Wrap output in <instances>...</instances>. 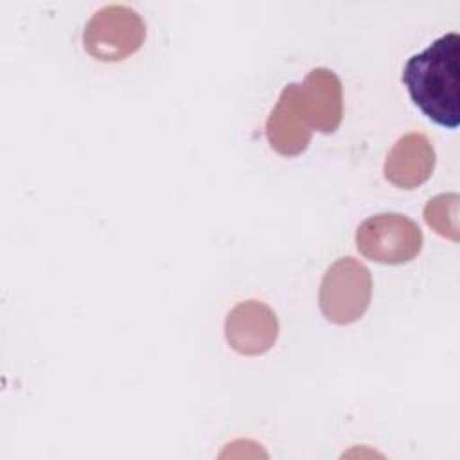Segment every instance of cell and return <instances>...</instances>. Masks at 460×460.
<instances>
[{"label":"cell","mask_w":460,"mask_h":460,"mask_svg":"<svg viewBox=\"0 0 460 460\" xmlns=\"http://www.w3.org/2000/svg\"><path fill=\"white\" fill-rule=\"evenodd\" d=\"M422 232L408 216L385 212L367 217L356 230L359 253L381 264H406L422 250Z\"/></svg>","instance_id":"4"},{"label":"cell","mask_w":460,"mask_h":460,"mask_svg":"<svg viewBox=\"0 0 460 460\" xmlns=\"http://www.w3.org/2000/svg\"><path fill=\"white\" fill-rule=\"evenodd\" d=\"M146 38L142 16L129 5L111 4L92 14L83 31V47L97 61L115 63L135 54Z\"/></svg>","instance_id":"3"},{"label":"cell","mask_w":460,"mask_h":460,"mask_svg":"<svg viewBox=\"0 0 460 460\" xmlns=\"http://www.w3.org/2000/svg\"><path fill=\"white\" fill-rule=\"evenodd\" d=\"M435 169V149L424 133L402 135L385 160V178L404 190L426 183Z\"/></svg>","instance_id":"7"},{"label":"cell","mask_w":460,"mask_h":460,"mask_svg":"<svg viewBox=\"0 0 460 460\" xmlns=\"http://www.w3.org/2000/svg\"><path fill=\"white\" fill-rule=\"evenodd\" d=\"M295 110L307 128L334 133L343 119V92L340 77L329 68H313L304 83H291Z\"/></svg>","instance_id":"5"},{"label":"cell","mask_w":460,"mask_h":460,"mask_svg":"<svg viewBox=\"0 0 460 460\" xmlns=\"http://www.w3.org/2000/svg\"><path fill=\"white\" fill-rule=\"evenodd\" d=\"M402 83L413 104L435 124H460V36L447 32L426 50L408 58Z\"/></svg>","instance_id":"1"},{"label":"cell","mask_w":460,"mask_h":460,"mask_svg":"<svg viewBox=\"0 0 460 460\" xmlns=\"http://www.w3.org/2000/svg\"><path fill=\"white\" fill-rule=\"evenodd\" d=\"M225 338L235 352L243 356H261L268 352L279 338L277 314L261 300L239 302L226 314Z\"/></svg>","instance_id":"6"},{"label":"cell","mask_w":460,"mask_h":460,"mask_svg":"<svg viewBox=\"0 0 460 460\" xmlns=\"http://www.w3.org/2000/svg\"><path fill=\"white\" fill-rule=\"evenodd\" d=\"M370 298L372 275L361 261L354 257H341L323 273L318 304L327 322L334 325L358 322L367 313Z\"/></svg>","instance_id":"2"},{"label":"cell","mask_w":460,"mask_h":460,"mask_svg":"<svg viewBox=\"0 0 460 460\" xmlns=\"http://www.w3.org/2000/svg\"><path fill=\"white\" fill-rule=\"evenodd\" d=\"M266 138L282 156L302 155L311 142V129L295 110L291 83L282 90L266 120Z\"/></svg>","instance_id":"8"},{"label":"cell","mask_w":460,"mask_h":460,"mask_svg":"<svg viewBox=\"0 0 460 460\" xmlns=\"http://www.w3.org/2000/svg\"><path fill=\"white\" fill-rule=\"evenodd\" d=\"M458 194L447 192L431 198L424 207V221L438 235L458 241Z\"/></svg>","instance_id":"9"}]
</instances>
